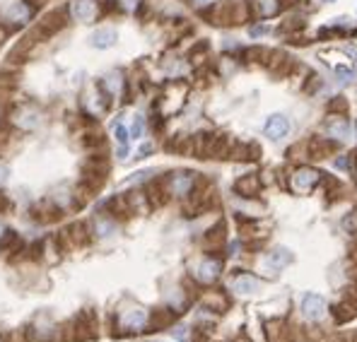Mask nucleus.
I'll return each mask as SVG.
<instances>
[{
    "label": "nucleus",
    "mask_w": 357,
    "mask_h": 342,
    "mask_svg": "<svg viewBox=\"0 0 357 342\" xmlns=\"http://www.w3.org/2000/svg\"><path fill=\"white\" fill-rule=\"evenodd\" d=\"M5 176H7V171H5V169H2V166H0V183H2V181H5Z\"/></svg>",
    "instance_id": "28"
},
{
    "label": "nucleus",
    "mask_w": 357,
    "mask_h": 342,
    "mask_svg": "<svg viewBox=\"0 0 357 342\" xmlns=\"http://www.w3.org/2000/svg\"><path fill=\"white\" fill-rule=\"evenodd\" d=\"M263 133H265V138H270V140H280V138H285L290 133V121L282 113H275V116H270L265 121Z\"/></svg>",
    "instance_id": "4"
},
{
    "label": "nucleus",
    "mask_w": 357,
    "mask_h": 342,
    "mask_svg": "<svg viewBox=\"0 0 357 342\" xmlns=\"http://www.w3.org/2000/svg\"><path fill=\"white\" fill-rule=\"evenodd\" d=\"M92 44L97 49H109L116 44V32L113 29H97L92 36Z\"/></svg>",
    "instance_id": "14"
},
{
    "label": "nucleus",
    "mask_w": 357,
    "mask_h": 342,
    "mask_svg": "<svg viewBox=\"0 0 357 342\" xmlns=\"http://www.w3.org/2000/svg\"><path fill=\"white\" fill-rule=\"evenodd\" d=\"M113 135H116V140H118V147H128V135H131V130L123 126V123H116V126H113Z\"/></svg>",
    "instance_id": "16"
},
{
    "label": "nucleus",
    "mask_w": 357,
    "mask_h": 342,
    "mask_svg": "<svg viewBox=\"0 0 357 342\" xmlns=\"http://www.w3.org/2000/svg\"><path fill=\"white\" fill-rule=\"evenodd\" d=\"M131 135L138 140L140 135H143V118L140 116H135V121H133V128H131Z\"/></svg>",
    "instance_id": "22"
},
{
    "label": "nucleus",
    "mask_w": 357,
    "mask_h": 342,
    "mask_svg": "<svg viewBox=\"0 0 357 342\" xmlns=\"http://www.w3.org/2000/svg\"><path fill=\"white\" fill-rule=\"evenodd\" d=\"M234 191L242 193L244 198H256L258 191H261V179H258L256 174H246V176H242V179L234 183Z\"/></svg>",
    "instance_id": "6"
},
{
    "label": "nucleus",
    "mask_w": 357,
    "mask_h": 342,
    "mask_svg": "<svg viewBox=\"0 0 357 342\" xmlns=\"http://www.w3.org/2000/svg\"><path fill=\"white\" fill-rule=\"evenodd\" d=\"M323 2H333V0H323Z\"/></svg>",
    "instance_id": "31"
},
{
    "label": "nucleus",
    "mask_w": 357,
    "mask_h": 342,
    "mask_svg": "<svg viewBox=\"0 0 357 342\" xmlns=\"http://www.w3.org/2000/svg\"><path fill=\"white\" fill-rule=\"evenodd\" d=\"M350 258H353V260L357 263V248H353V255H350Z\"/></svg>",
    "instance_id": "30"
},
{
    "label": "nucleus",
    "mask_w": 357,
    "mask_h": 342,
    "mask_svg": "<svg viewBox=\"0 0 357 342\" xmlns=\"http://www.w3.org/2000/svg\"><path fill=\"white\" fill-rule=\"evenodd\" d=\"M328 108H331V111H338L340 108V113H345V111H348V101H345V97H333L331 104H328Z\"/></svg>",
    "instance_id": "20"
},
{
    "label": "nucleus",
    "mask_w": 357,
    "mask_h": 342,
    "mask_svg": "<svg viewBox=\"0 0 357 342\" xmlns=\"http://www.w3.org/2000/svg\"><path fill=\"white\" fill-rule=\"evenodd\" d=\"M268 32V27L265 24H261V27H251V36H261Z\"/></svg>",
    "instance_id": "25"
},
{
    "label": "nucleus",
    "mask_w": 357,
    "mask_h": 342,
    "mask_svg": "<svg viewBox=\"0 0 357 342\" xmlns=\"http://www.w3.org/2000/svg\"><path fill=\"white\" fill-rule=\"evenodd\" d=\"M191 2H193V5H205L207 0H191Z\"/></svg>",
    "instance_id": "29"
},
{
    "label": "nucleus",
    "mask_w": 357,
    "mask_h": 342,
    "mask_svg": "<svg viewBox=\"0 0 357 342\" xmlns=\"http://www.w3.org/2000/svg\"><path fill=\"white\" fill-rule=\"evenodd\" d=\"M150 152H152V145L150 143L143 145V147L138 149V157H135V159H143V157H145V154H150Z\"/></svg>",
    "instance_id": "24"
},
{
    "label": "nucleus",
    "mask_w": 357,
    "mask_h": 342,
    "mask_svg": "<svg viewBox=\"0 0 357 342\" xmlns=\"http://www.w3.org/2000/svg\"><path fill=\"white\" fill-rule=\"evenodd\" d=\"M193 188V174H176L169 181V193L171 195H188V191Z\"/></svg>",
    "instance_id": "10"
},
{
    "label": "nucleus",
    "mask_w": 357,
    "mask_h": 342,
    "mask_svg": "<svg viewBox=\"0 0 357 342\" xmlns=\"http://www.w3.org/2000/svg\"><path fill=\"white\" fill-rule=\"evenodd\" d=\"M207 49H210V46H207V41H198V44H196V46L188 51V58H191L193 63H198V55H205Z\"/></svg>",
    "instance_id": "18"
},
{
    "label": "nucleus",
    "mask_w": 357,
    "mask_h": 342,
    "mask_svg": "<svg viewBox=\"0 0 357 342\" xmlns=\"http://www.w3.org/2000/svg\"><path fill=\"white\" fill-rule=\"evenodd\" d=\"M70 12L77 22H90L97 15V0H75L70 5Z\"/></svg>",
    "instance_id": "8"
},
{
    "label": "nucleus",
    "mask_w": 357,
    "mask_h": 342,
    "mask_svg": "<svg viewBox=\"0 0 357 342\" xmlns=\"http://www.w3.org/2000/svg\"><path fill=\"white\" fill-rule=\"evenodd\" d=\"M63 27H65V12L53 10V12H46L44 17L39 19L37 29H34V36H37V39H41V41H46V39L56 36Z\"/></svg>",
    "instance_id": "1"
},
{
    "label": "nucleus",
    "mask_w": 357,
    "mask_h": 342,
    "mask_svg": "<svg viewBox=\"0 0 357 342\" xmlns=\"http://www.w3.org/2000/svg\"><path fill=\"white\" fill-rule=\"evenodd\" d=\"M7 205H10V202H7V198L0 193V210H7Z\"/></svg>",
    "instance_id": "26"
},
{
    "label": "nucleus",
    "mask_w": 357,
    "mask_h": 342,
    "mask_svg": "<svg viewBox=\"0 0 357 342\" xmlns=\"http://www.w3.org/2000/svg\"><path fill=\"white\" fill-rule=\"evenodd\" d=\"M220 270H222V263H220V260H212V258H207V260H203V263L198 265V280L207 285V282L217 280Z\"/></svg>",
    "instance_id": "11"
},
{
    "label": "nucleus",
    "mask_w": 357,
    "mask_h": 342,
    "mask_svg": "<svg viewBox=\"0 0 357 342\" xmlns=\"http://www.w3.org/2000/svg\"><path fill=\"white\" fill-rule=\"evenodd\" d=\"M323 130H326L333 140H348V138H350V123H348L343 116H331V118L323 123Z\"/></svg>",
    "instance_id": "5"
},
{
    "label": "nucleus",
    "mask_w": 357,
    "mask_h": 342,
    "mask_svg": "<svg viewBox=\"0 0 357 342\" xmlns=\"http://www.w3.org/2000/svg\"><path fill=\"white\" fill-rule=\"evenodd\" d=\"M326 313V301L319 294H304L302 299V316L306 321H321Z\"/></svg>",
    "instance_id": "3"
},
{
    "label": "nucleus",
    "mask_w": 357,
    "mask_h": 342,
    "mask_svg": "<svg viewBox=\"0 0 357 342\" xmlns=\"http://www.w3.org/2000/svg\"><path fill=\"white\" fill-rule=\"evenodd\" d=\"M336 169H343V171H348V169H350V159H348L345 154H340L338 159H336Z\"/></svg>",
    "instance_id": "23"
},
{
    "label": "nucleus",
    "mask_w": 357,
    "mask_h": 342,
    "mask_svg": "<svg viewBox=\"0 0 357 342\" xmlns=\"http://www.w3.org/2000/svg\"><path fill=\"white\" fill-rule=\"evenodd\" d=\"M309 149H311L314 157L323 159V154H331V152L336 149V143H333V140H323V138H314V140L309 143Z\"/></svg>",
    "instance_id": "13"
},
{
    "label": "nucleus",
    "mask_w": 357,
    "mask_h": 342,
    "mask_svg": "<svg viewBox=\"0 0 357 342\" xmlns=\"http://www.w3.org/2000/svg\"><path fill=\"white\" fill-rule=\"evenodd\" d=\"M321 174L319 169H311V166H302L295 171V176H292V188L297 191V193H309L316 183L321 181Z\"/></svg>",
    "instance_id": "2"
},
{
    "label": "nucleus",
    "mask_w": 357,
    "mask_h": 342,
    "mask_svg": "<svg viewBox=\"0 0 357 342\" xmlns=\"http://www.w3.org/2000/svg\"><path fill=\"white\" fill-rule=\"evenodd\" d=\"M234 292L237 294H244V296H249V294H254V292H258V280L254 277V275H239L237 280H234Z\"/></svg>",
    "instance_id": "12"
},
{
    "label": "nucleus",
    "mask_w": 357,
    "mask_h": 342,
    "mask_svg": "<svg viewBox=\"0 0 357 342\" xmlns=\"http://www.w3.org/2000/svg\"><path fill=\"white\" fill-rule=\"evenodd\" d=\"M145 321H148V311H143V308H133V311H128L123 316V323L128 328H143Z\"/></svg>",
    "instance_id": "15"
},
{
    "label": "nucleus",
    "mask_w": 357,
    "mask_h": 342,
    "mask_svg": "<svg viewBox=\"0 0 357 342\" xmlns=\"http://www.w3.org/2000/svg\"><path fill=\"white\" fill-rule=\"evenodd\" d=\"M203 304L210 308H215V311H222V308H227V301L222 299V294H210V296H205L203 299Z\"/></svg>",
    "instance_id": "17"
},
{
    "label": "nucleus",
    "mask_w": 357,
    "mask_h": 342,
    "mask_svg": "<svg viewBox=\"0 0 357 342\" xmlns=\"http://www.w3.org/2000/svg\"><path fill=\"white\" fill-rule=\"evenodd\" d=\"M7 143V133L5 130H0V149H2V145Z\"/></svg>",
    "instance_id": "27"
},
{
    "label": "nucleus",
    "mask_w": 357,
    "mask_h": 342,
    "mask_svg": "<svg viewBox=\"0 0 357 342\" xmlns=\"http://www.w3.org/2000/svg\"><path fill=\"white\" fill-rule=\"evenodd\" d=\"M336 77H338L340 82H350V80H353V70H350V68H343V65H338V68H336Z\"/></svg>",
    "instance_id": "21"
},
{
    "label": "nucleus",
    "mask_w": 357,
    "mask_h": 342,
    "mask_svg": "<svg viewBox=\"0 0 357 342\" xmlns=\"http://www.w3.org/2000/svg\"><path fill=\"white\" fill-rule=\"evenodd\" d=\"M295 260V255L287 251V248H275L273 253H268V258H265V268L273 272L282 270V268H287L290 263Z\"/></svg>",
    "instance_id": "7"
},
{
    "label": "nucleus",
    "mask_w": 357,
    "mask_h": 342,
    "mask_svg": "<svg viewBox=\"0 0 357 342\" xmlns=\"http://www.w3.org/2000/svg\"><path fill=\"white\" fill-rule=\"evenodd\" d=\"M17 244V234L15 232H5L2 239H0V251H7L10 246H15Z\"/></svg>",
    "instance_id": "19"
},
{
    "label": "nucleus",
    "mask_w": 357,
    "mask_h": 342,
    "mask_svg": "<svg viewBox=\"0 0 357 342\" xmlns=\"http://www.w3.org/2000/svg\"><path fill=\"white\" fill-rule=\"evenodd\" d=\"M222 244H225V224L217 222L212 229H207L205 232V236H203V246H205L207 251H212V248H222Z\"/></svg>",
    "instance_id": "9"
}]
</instances>
